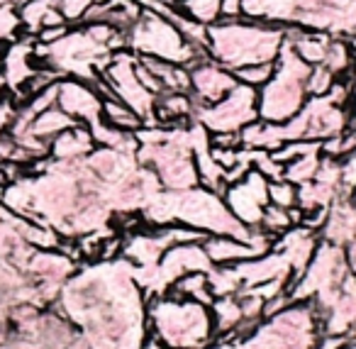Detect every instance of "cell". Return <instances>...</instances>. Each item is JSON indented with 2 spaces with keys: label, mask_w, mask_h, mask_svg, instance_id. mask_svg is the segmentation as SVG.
<instances>
[{
  "label": "cell",
  "mask_w": 356,
  "mask_h": 349,
  "mask_svg": "<svg viewBox=\"0 0 356 349\" xmlns=\"http://www.w3.org/2000/svg\"><path fill=\"white\" fill-rule=\"evenodd\" d=\"M286 42V27L252 17H220L208 27V56L234 71L239 66L276 61Z\"/></svg>",
  "instance_id": "6da1fadb"
},
{
  "label": "cell",
  "mask_w": 356,
  "mask_h": 349,
  "mask_svg": "<svg viewBox=\"0 0 356 349\" xmlns=\"http://www.w3.org/2000/svg\"><path fill=\"white\" fill-rule=\"evenodd\" d=\"M310 69L312 66L305 64L288 42H283L273 61V76L259 88V120L261 123H288L305 105V100L310 98L305 88Z\"/></svg>",
  "instance_id": "7a4b0ae2"
},
{
  "label": "cell",
  "mask_w": 356,
  "mask_h": 349,
  "mask_svg": "<svg viewBox=\"0 0 356 349\" xmlns=\"http://www.w3.org/2000/svg\"><path fill=\"white\" fill-rule=\"evenodd\" d=\"M149 318L168 349H200L215 334L208 305L195 300L161 298L149 308Z\"/></svg>",
  "instance_id": "3957f363"
},
{
  "label": "cell",
  "mask_w": 356,
  "mask_h": 349,
  "mask_svg": "<svg viewBox=\"0 0 356 349\" xmlns=\"http://www.w3.org/2000/svg\"><path fill=\"white\" fill-rule=\"evenodd\" d=\"M127 37V49L137 56H154V59L171 61V64L191 66L205 56L208 52L195 49L186 42L176 25L166 17L156 15L152 10H142L132 27L124 32Z\"/></svg>",
  "instance_id": "277c9868"
},
{
  "label": "cell",
  "mask_w": 356,
  "mask_h": 349,
  "mask_svg": "<svg viewBox=\"0 0 356 349\" xmlns=\"http://www.w3.org/2000/svg\"><path fill=\"white\" fill-rule=\"evenodd\" d=\"M193 120L203 125L210 134L242 132L247 125L259 120V91L237 84L220 103L195 105Z\"/></svg>",
  "instance_id": "5b68a950"
},
{
  "label": "cell",
  "mask_w": 356,
  "mask_h": 349,
  "mask_svg": "<svg viewBox=\"0 0 356 349\" xmlns=\"http://www.w3.org/2000/svg\"><path fill=\"white\" fill-rule=\"evenodd\" d=\"M137 54H132L129 49L115 52L110 56L108 66L103 69L100 79L110 86L113 95L118 100H122L127 108H132L139 118L144 120V127H159L156 118H154V103H156V95L149 93L142 86V81L137 79Z\"/></svg>",
  "instance_id": "8992f818"
},
{
  "label": "cell",
  "mask_w": 356,
  "mask_h": 349,
  "mask_svg": "<svg viewBox=\"0 0 356 349\" xmlns=\"http://www.w3.org/2000/svg\"><path fill=\"white\" fill-rule=\"evenodd\" d=\"M222 201L244 227L254 230L261 222L264 208L268 205V178L261 176L257 169H252L244 178L225 188Z\"/></svg>",
  "instance_id": "52a82bcc"
},
{
  "label": "cell",
  "mask_w": 356,
  "mask_h": 349,
  "mask_svg": "<svg viewBox=\"0 0 356 349\" xmlns=\"http://www.w3.org/2000/svg\"><path fill=\"white\" fill-rule=\"evenodd\" d=\"M191 71V95L195 105H213L220 103L234 86L239 84L229 69L210 59L208 54L200 56L195 64L188 66Z\"/></svg>",
  "instance_id": "ba28073f"
},
{
  "label": "cell",
  "mask_w": 356,
  "mask_h": 349,
  "mask_svg": "<svg viewBox=\"0 0 356 349\" xmlns=\"http://www.w3.org/2000/svg\"><path fill=\"white\" fill-rule=\"evenodd\" d=\"M56 105L81 125H95L103 120V98L90 84L79 79H61L56 86Z\"/></svg>",
  "instance_id": "9c48e42d"
},
{
  "label": "cell",
  "mask_w": 356,
  "mask_h": 349,
  "mask_svg": "<svg viewBox=\"0 0 356 349\" xmlns=\"http://www.w3.org/2000/svg\"><path fill=\"white\" fill-rule=\"evenodd\" d=\"M95 149L93 134H90L88 125H74V127L64 130L49 142V157L54 162H81Z\"/></svg>",
  "instance_id": "30bf717a"
},
{
  "label": "cell",
  "mask_w": 356,
  "mask_h": 349,
  "mask_svg": "<svg viewBox=\"0 0 356 349\" xmlns=\"http://www.w3.org/2000/svg\"><path fill=\"white\" fill-rule=\"evenodd\" d=\"M203 249L208 254V259L213 261V266L215 264L232 266L239 264V261L261 256V251L254 249L249 242L237 240V237H229V235H208L203 240Z\"/></svg>",
  "instance_id": "8fae6325"
},
{
  "label": "cell",
  "mask_w": 356,
  "mask_h": 349,
  "mask_svg": "<svg viewBox=\"0 0 356 349\" xmlns=\"http://www.w3.org/2000/svg\"><path fill=\"white\" fill-rule=\"evenodd\" d=\"M17 15H20L22 32L32 37L44 27L66 25L56 8V0H17Z\"/></svg>",
  "instance_id": "7c38bea8"
},
{
  "label": "cell",
  "mask_w": 356,
  "mask_h": 349,
  "mask_svg": "<svg viewBox=\"0 0 356 349\" xmlns=\"http://www.w3.org/2000/svg\"><path fill=\"white\" fill-rule=\"evenodd\" d=\"M142 64L154 74V79L161 84L163 91H173V93H191V71L188 66L171 64V61L154 59V56H139Z\"/></svg>",
  "instance_id": "4fadbf2b"
},
{
  "label": "cell",
  "mask_w": 356,
  "mask_h": 349,
  "mask_svg": "<svg viewBox=\"0 0 356 349\" xmlns=\"http://www.w3.org/2000/svg\"><path fill=\"white\" fill-rule=\"evenodd\" d=\"M171 298H186V300H195L200 305H213L215 293L210 288L208 281V271H188V274L178 276L171 286Z\"/></svg>",
  "instance_id": "5bb4252c"
},
{
  "label": "cell",
  "mask_w": 356,
  "mask_h": 349,
  "mask_svg": "<svg viewBox=\"0 0 356 349\" xmlns=\"http://www.w3.org/2000/svg\"><path fill=\"white\" fill-rule=\"evenodd\" d=\"M103 123L132 134L144 127V120L118 98H103Z\"/></svg>",
  "instance_id": "9a60e30c"
},
{
  "label": "cell",
  "mask_w": 356,
  "mask_h": 349,
  "mask_svg": "<svg viewBox=\"0 0 356 349\" xmlns=\"http://www.w3.org/2000/svg\"><path fill=\"white\" fill-rule=\"evenodd\" d=\"M178 10L184 13L186 17L200 22V25L210 27L222 17V0H181Z\"/></svg>",
  "instance_id": "2e32d148"
},
{
  "label": "cell",
  "mask_w": 356,
  "mask_h": 349,
  "mask_svg": "<svg viewBox=\"0 0 356 349\" xmlns=\"http://www.w3.org/2000/svg\"><path fill=\"white\" fill-rule=\"evenodd\" d=\"M322 66H327L337 79L354 76V71H351V52H349V45H346L344 37H332Z\"/></svg>",
  "instance_id": "e0dca14e"
},
{
  "label": "cell",
  "mask_w": 356,
  "mask_h": 349,
  "mask_svg": "<svg viewBox=\"0 0 356 349\" xmlns=\"http://www.w3.org/2000/svg\"><path fill=\"white\" fill-rule=\"evenodd\" d=\"M320 149L317 152H307L302 154V157L293 159V162L286 164V171H283V178L291 183H296V186H302V183H310L312 178H315L317 169H320Z\"/></svg>",
  "instance_id": "ac0fdd59"
},
{
  "label": "cell",
  "mask_w": 356,
  "mask_h": 349,
  "mask_svg": "<svg viewBox=\"0 0 356 349\" xmlns=\"http://www.w3.org/2000/svg\"><path fill=\"white\" fill-rule=\"evenodd\" d=\"M291 227H293V220H291V215H288L286 208L271 205V203L264 208L261 222H259V230H261V232H266L268 237H273V240H276V237L286 235Z\"/></svg>",
  "instance_id": "d6986e66"
},
{
  "label": "cell",
  "mask_w": 356,
  "mask_h": 349,
  "mask_svg": "<svg viewBox=\"0 0 356 349\" xmlns=\"http://www.w3.org/2000/svg\"><path fill=\"white\" fill-rule=\"evenodd\" d=\"M268 203L291 210V208L298 205V186L286 181V178H281V181H268Z\"/></svg>",
  "instance_id": "ffe728a7"
},
{
  "label": "cell",
  "mask_w": 356,
  "mask_h": 349,
  "mask_svg": "<svg viewBox=\"0 0 356 349\" xmlns=\"http://www.w3.org/2000/svg\"><path fill=\"white\" fill-rule=\"evenodd\" d=\"M234 79L239 81V84L244 86H252V88H261L264 84H266L268 79L273 76V61H268V64H252V66H239V69L232 71Z\"/></svg>",
  "instance_id": "44dd1931"
},
{
  "label": "cell",
  "mask_w": 356,
  "mask_h": 349,
  "mask_svg": "<svg viewBox=\"0 0 356 349\" xmlns=\"http://www.w3.org/2000/svg\"><path fill=\"white\" fill-rule=\"evenodd\" d=\"M334 81H337V76L332 74L327 66H322V64L312 66L310 74H307V81H305L307 95H317V98H320V95H327L332 86H334Z\"/></svg>",
  "instance_id": "7402d4cb"
},
{
  "label": "cell",
  "mask_w": 356,
  "mask_h": 349,
  "mask_svg": "<svg viewBox=\"0 0 356 349\" xmlns=\"http://www.w3.org/2000/svg\"><path fill=\"white\" fill-rule=\"evenodd\" d=\"M90 6H93V0H56V8H59L61 17L69 27L81 25Z\"/></svg>",
  "instance_id": "603a6c76"
},
{
  "label": "cell",
  "mask_w": 356,
  "mask_h": 349,
  "mask_svg": "<svg viewBox=\"0 0 356 349\" xmlns=\"http://www.w3.org/2000/svg\"><path fill=\"white\" fill-rule=\"evenodd\" d=\"M71 27L69 25H56V27H44V30H40L35 35V40L40 42V45H54V42H59L61 37L69 32Z\"/></svg>",
  "instance_id": "cb8c5ba5"
},
{
  "label": "cell",
  "mask_w": 356,
  "mask_h": 349,
  "mask_svg": "<svg viewBox=\"0 0 356 349\" xmlns=\"http://www.w3.org/2000/svg\"><path fill=\"white\" fill-rule=\"evenodd\" d=\"M244 0H222V17H242Z\"/></svg>",
  "instance_id": "d4e9b609"
},
{
  "label": "cell",
  "mask_w": 356,
  "mask_h": 349,
  "mask_svg": "<svg viewBox=\"0 0 356 349\" xmlns=\"http://www.w3.org/2000/svg\"><path fill=\"white\" fill-rule=\"evenodd\" d=\"M344 40H346V45H349L351 56H356V35H349V37H344Z\"/></svg>",
  "instance_id": "484cf974"
},
{
  "label": "cell",
  "mask_w": 356,
  "mask_h": 349,
  "mask_svg": "<svg viewBox=\"0 0 356 349\" xmlns=\"http://www.w3.org/2000/svg\"><path fill=\"white\" fill-rule=\"evenodd\" d=\"M163 3H168V6H178L181 0H163Z\"/></svg>",
  "instance_id": "4316f807"
},
{
  "label": "cell",
  "mask_w": 356,
  "mask_h": 349,
  "mask_svg": "<svg viewBox=\"0 0 356 349\" xmlns=\"http://www.w3.org/2000/svg\"><path fill=\"white\" fill-rule=\"evenodd\" d=\"M8 3H13V0H0V8H3V6H8Z\"/></svg>",
  "instance_id": "83f0119b"
},
{
  "label": "cell",
  "mask_w": 356,
  "mask_h": 349,
  "mask_svg": "<svg viewBox=\"0 0 356 349\" xmlns=\"http://www.w3.org/2000/svg\"><path fill=\"white\" fill-rule=\"evenodd\" d=\"M351 201L356 203V188H354V191H351Z\"/></svg>",
  "instance_id": "f1b7e54d"
}]
</instances>
